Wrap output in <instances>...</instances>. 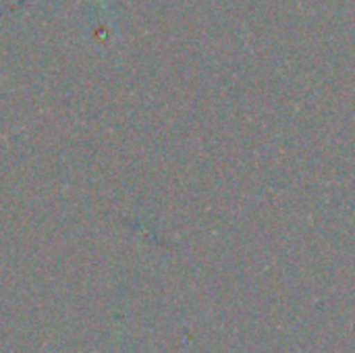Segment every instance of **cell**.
Here are the masks:
<instances>
[{
    "mask_svg": "<svg viewBox=\"0 0 355 353\" xmlns=\"http://www.w3.org/2000/svg\"><path fill=\"white\" fill-rule=\"evenodd\" d=\"M94 2H100V4H104V2H108V0H94Z\"/></svg>",
    "mask_w": 355,
    "mask_h": 353,
    "instance_id": "cell-1",
    "label": "cell"
}]
</instances>
